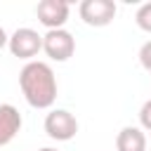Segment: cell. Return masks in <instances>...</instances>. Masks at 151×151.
I'll return each instance as SVG.
<instances>
[{
	"instance_id": "3957f363",
	"label": "cell",
	"mask_w": 151,
	"mask_h": 151,
	"mask_svg": "<svg viewBox=\"0 0 151 151\" xmlns=\"http://www.w3.org/2000/svg\"><path fill=\"white\" fill-rule=\"evenodd\" d=\"M42 52L52 59V61H66L73 57L76 52V38L66 31V28H57V31H47L42 35Z\"/></svg>"
},
{
	"instance_id": "8992f818",
	"label": "cell",
	"mask_w": 151,
	"mask_h": 151,
	"mask_svg": "<svg viewBox=\"0 0 151 151\" xmlns=\"http://www.w3.org/2000/svg\"><path fill=\"white\" fill-rule=\"evenodd\" d=\"M68 12H71V7H68L66 0H40L38 7H35L38 21L47 31L64 28V24L68 21Z\"/></svg>"
},
{
	"instance_id": "8fae6325",
	"label": "cell",
	"mask_w": 151,
	"mask_h": 151,
	"mask_svg": "<svg viewBox=\"0 0 151 151\" xmlns=\"http://www.w3.org/2000/svg\"><path fill=\"white\" fill-rule=\"evenodd\" d=\"M139 64L151 73V40H146V42L139 47Z\"/></svg>"
},
{
	"instance_id": "4fadbf2b",
	"label": "cell",
	"mask_w": 151,
	"mask_h": 151,
	"mask_svg": "<svg viewBox=\"0 0 151 151\" xmlns=\"http://www.w3.org/2000/svg\"><path fill=\"white\" fill-rule=\"evenodd\" d=\"M38 151H59V149H52V146H42V149H38Z\"/></svg>"
},
{
	"instance_id": "52a82bcc",
	"label": "cell",
	"mask_w": 151,
	"mask_h": 151,
	"mask_svg": "<svg viewBox=\"0 0 151 151\" xmlns=\"http://www.w3.org/2000/svg\"><path fill=\"white\" fill-rule=\"evenodd\" d=\"M21 113L12 104H0V146H7L21 130Z\"/></svg>"
},
{
	"instance_id": "7c38bea8",
	"label": "cell",
	"mask_w": 151,
	"mask_h": 151,
	"mask_svg": "<svg viewBox=\"0 0 151 151\" xmlns=\"http://www.w3.org/2000/svg\"><path fill=\"white\" fill-rule=\"evenodd\" d=\"M7 45H9V35H7V31L0 26V50H5Z\"/></svg>"
},
{
	"instance_id": "7a4b0ae2",
	"label": "cell",
	"mask_w": 151,
	"mask_h": 151,
	"mask_svg": "<svg viewBox=\"0 0 151 151\" xmlns=\"http://www.w3.org/2000/svg\"><path fill=\"white\" fill-rule=\"evenodd\" d=\"M45 132L54 142H68L78 134V120L66 109H52L45 116Z\"/></svg>"
},
{
	"instance_id": "9c48e42d",
	"label": "cell",
	"mask_w": 151,
	"mask_h": 151,
	"mask_svg": "<svg viewBox=\"0 0 151 151\" xmlns=\"http://www.w3.org/2000/svg\"><path fill=\"white\" fill-rule=\"evenodd\" d=\"M134 21H137V26H139L142 31L151 33V2H144V5L137 9V14H134Z\"/></svg>"
},
{
	"instance_id": "5b68a950",
	"label": "cell",
	"mask_w": 151,
	"mask_h": 151,
	"mask_svg": "<svg viewBox=\"0 0 151 151\" xmlns=\"http://www.w3.org/2000/svg\"><path fill=\"white\" fill-rule=\"evenodd\" d=\"M9 52L19 59H26V61H33V57L42 50V35L33 28H17L12 35H9Z\"/></svg>"
},
{
	"instance_id": "6da1fadb",
	"label": "cell",
	"mask_w": 151,
	"mask_h": 151,
	"mask_svg": "<svg viewBox=\"0 0 151 151\" xmlns=\"http://www.w3.org/2000/svg\"><path fill=\"white\" fill-rule=\"evenodd\" d=\"M19 87L33 109H50L57 101V76L45 61H28L19 73Z\"/></svg>"
},
{
	"instance_id": "30bf717a",
	"label": "cell",
	"mask_w": 151,
	"mask_h": 151,
	"mask_svg": "<svg viewBox=\"0 0 151 151\" xmlns=\"http://www.w3.org/2000/svg\"><path fill=\"white\" fill-rule=\"evenodd\" d=\"M139 125H142V130L151 132V99H146L139 109Z\"/></svg>"
},
{
	"instance_id": "ba28073f",
	"label": "cell",
	"mask_w": 151,
	"mask_h": 151,
	"mask_svg": "<svg viewBox=\"0 0 151 151\" xmlns=\"http://www.w3.org/2000/svg\"><path fill=\"white\" fill-rule=\"evenodd\" d=\"M116 149L118 151H146V134L142 127L125 125L118 137H116Z\"/></svg>"
},
{
	"instance_id": "277c9868",
	"label": "cell",
	"mask_w": 151,
	"mask_h": 151,
	"mask_svg": "<svg viewBox=\"0 0 151 151\" xmlns=\"http://www.w3.org/2000/svg\"><path fill=\"white\" fill-rule=\"evenodd\" d=\"M80 19L87 24V26H94V28H104L113 21L118 7L113 0H83L80 7Z\"/></svg>"
}]
</instances>
